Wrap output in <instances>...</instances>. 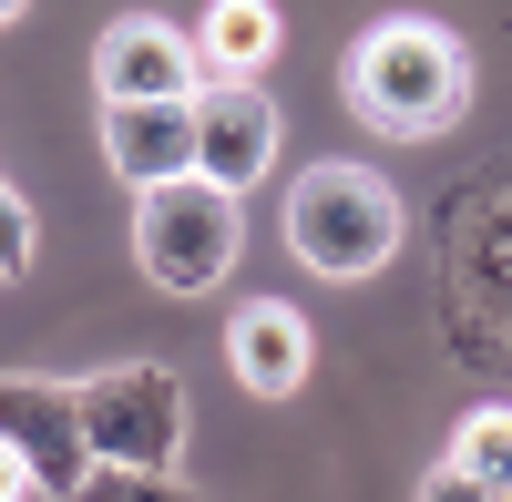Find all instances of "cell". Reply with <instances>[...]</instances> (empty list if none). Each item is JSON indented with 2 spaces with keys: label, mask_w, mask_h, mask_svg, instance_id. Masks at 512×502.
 I'll list each match as a JSON object with an SVG mask.
<instances>
[{
  "label": "cell",
  "mask_w": 512,
  "mask_h": 502,
  "mask_svg": "<svg viewBox=\"0 0 512 502\" xmlns=\"http://www.w3.org/2000/svg\"><path fill=\"white\" fill-rule=\"evenodd\" d=\"M21 11H31V0H0V31H11V21H21Z\"/></svg>",
  "instance_id": "cell-16"
},
{
  "label": "cell",
  "mask_w": 512,
  "mask_h": 502,
  "mask_svg": "<svg viewBox=\"0 0 512 502\" xmlns=\"http://www.w3.org/2000/svg\"><path fill=\"white\" fill-rule=\"evenodd\" d=\"M21 267H31V205L0 185V277H21Z\"/></svg>",
  "instance_id": "cell-13"
},
{
  "label": "cell",
  "mask_w": 512,
  "mask_h": 502,
  "mask_svg": "<svg viewBox=\"0 0 512 502\" xmlns=\"http://www.w3.org/2000/svg\"><path fill=\"white\" fill-rule=\"evenodd\" d=\"M195 72H205V62H195V41H185L175 21H154V11L113 21V31H103V52H93L103 103H195V93H205Z\"/></svg>",
  "instance_id": "cell-6"
},
{
  "label": "cell",
  "mask_w": 512,
  "mask_h": 502,
  "mask_svg": "<svg viewBox=\"0 0 512 502\" xmlns=\"http://www.w3.org/2000/svg\"><path fill=\"white\" fill-rule=\"evenodd\" d=\"M349 103L359 123H379L390 144H431L461 123V103H472V52L441 31V21H379L359 52H349Z\"/></svg>",
  "instance_id": "cell-1"
},
{
  "label": "cell",
  "mask_w": 512,
  "mask_h": 502,
  "mask_svg": "<svg viewBox=\"0 0 512 502\" xmlns=\"http://www.w3.org/2000/svg\"><path fill=\"white\" fill-rule=\"evenodd\" d=\"M287 246L297 267L349 287V277H379L400 257V195L369 175V164H308L287 195Z\"/></svg>",
  "instance_id": "cell-2"
},
{
  "label": "cell",
  "mask_w": 512,
  "mask_h": 502,
  "mask_svg": "<svg viewBox=\"0 0 512 502\" xmlns=\"http://www.w3.org/2000/svg\"><path fill=\"white\" fill-rule=\"evenodd\" d=\"M72 502H195V492L175 472H113V462H93V472L72 482Z\"/></svg>",
  "instance_id": "cell-12"
},
{
  "label": "cell",
  "mask_w": 512,
  "mask_h": 502,
  "mask_svg": "<svg viewBox=\"0 0 512 502\" xmlns=\"http://www.w3.org/2000/svg\"><path fill=\"white\" fill-rule=\"evenodd\" d=\"M420 502H512V492H492V482H472V472H431V482H420Z\"/></svg>",
  "instance_id": "cell-14"
},
{
  "label": "cell",
  "mask_w": 512,
  "mask_h": 502,
  "mask_svg": "<svg viewBox=\"0 0 512 502\" xmlns=\"http://www.w3.org/2000/svg\"><path fill=\"white\" fill-rule=\"evenodd\" d=\"M103 164L134 195L195 175V103H103Z\"/></svg>",
  "instance_id": "cell-8"
},
{
  "label": "cell",
  "mask_w": 512,
  "mask_h": 502,
  "mask_svg": "<svg viewBox=\"0 0 512 502\" xmlns=\"http://www.w3.org/2000/svg\"><path fill=\"white\" fill-rule=\"evenodd\" d=\"M0 451L31 472V492L72 502V482L93 472V451H82V400L72 380H31V369H0Z\"/></svg>",
  "instance_id": "cell-5"
},
{
  "label": "cell",
  "mask_w": 512,
  "mask_h": 502,
  "mask_svg": "<svg viewBox=\"0 0 512 502\" xmlns=\"http://www.w3.org/2000/svg\"><path fill=\"white\" fill-rule=\"evenodd\" d=\"M277 164V103L256 93V82H205L195 93V175L205 185H256Z\"/></svg>",
  "instance_id": "cell-7"
},
{
  "label": "cell",
  "mask_w": 512,
  "mask_h": 502,
  "mask_svg": "<svg viewBox=\"0 0 512 502\" xmlns=\"http://www.w3.org/2000/svg\"><path fill=\"white\" fill-rule=\"evenodd\" d=\"M195 62L216 82H256L277 62V0H216L205 31H195Z\"/></svg>",
  "instance_id": "cell-10"
},
{
  "label": "cell",
  "mask_w": 512,
  "mask_h": 502,
  "mask_svg": "<svg viewBox=\"0 0 512 502\" xmlns=\"http://www.w3.org/2000/svg\"><path fill=\"white\" fill-rule=\"evenodd\" d=\"M226 369H236V390L287 400L297 380H308V318H297L287 298H246L226 318Z\"/></svg>",
  "instance_id": "cell-9"
},
{
  "label": "cell",
  "mask_w": 512,
  "mask_h": 502,
  "mask_svg": "<svg viewBox=\"0 0 512 502\" xmlns=\"http://www.w3.org/2000/svg\"><path fill=\"white\" fill-rule=\"evenodd\" d=\"M82 400V451L113 472H175V451H185V380L164 359H113L93 369V380H72Z\"/></svg>",
  "instance_id": "cell-3"
},
{
  "label": "cell",
  "mask_w": 512,
  "mask_h": 502,
  "mask_svg": "<svg viewBox=\"0 0 512 502\" xmlns=\"http://www.w3.org/2000/svg\"><path fill=\"white\" fill-rule=\"evenodd\" d=\"M451 472H472V482L512 492V410H472V421H461V441H451Z\"/></svg>",
  "instance_id": "cell-11"
},
{
  "label": "cell",
  "mask_w": 512,
  "mask_h": 502,
  "mask_svg": "<svg viewBox=\"0 0 512 502\" xmlns=\"http://www.w3.org/2000/svg\"><path fill=\"white\" fill-rule=\"evenodd\" d=\"M21 492H31V472L11 462V451H0V502H21Z\"/></svg>",
  "instance_id": "cell-15"
},
{
  "label": "cell",
  "mask_w": 512,
  "mask_h": 502,
  "mask_svg": "<svg viewBox=\"0 0 512 502\" xmlns=\"http://www.w3.org/2000/svg\"><path fill=\"white\" fill-rule=\"evenodd\" d=\"M134 257L164 298H205L226 287L236 267V195L205 185V175H175V185H144L134 195Z\"/></svg>",
  "instance_id": "cell-4"
}]
</instances>
